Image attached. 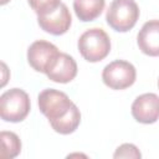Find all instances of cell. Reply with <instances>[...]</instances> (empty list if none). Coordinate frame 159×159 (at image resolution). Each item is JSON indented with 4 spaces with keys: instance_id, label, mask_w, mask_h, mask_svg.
<instances>
[{
    "instance_id": "cell-5",
    "label": "cell",
    "mask_w": 159,
    "mask_h": 159,
    "mask_svg": "<svg viewBox=\"0 0 159 159\" xmlns=\"http://www.w3.org/2000/svg\"><path fill=\"white\" fill-rule=\"evenodd\" d=\"M137 78L135 67L124 60L109 62L102 71V81L111 89H125L130 87Z\"/></svg>"
},
{
    "instance_id": "cell-12",
    "label": "cell",
    "mask_w": 159,
    "mask_h": 159,
    "mask_svg": "<svg viewBox=\"0 0 159 159\" xmlns=\"http://www.w3.org/2000/svg\"><path fill=\"white\" fill-rule=\"evenodd\" d=\"M80 123H81V112H80L78 107L75 104V107L70 111V113H67L61 119L51 123L50 125L52 127V129L56 133L67 135V134L73 133L78 128Z\"/></svg>"
},
{
    "instance_id": "cell-1",
    "label": "cell",
    "mask_w": 159,
    "mask_h": 159,
    "mask_svg": "<svg viewBox=\"0 0 159 159\" xmlns=\"http://www.w3.org/2000/svg\"><path fill=\"white\" fill-rule=\"evenodd\" d=\"M77 47L86 61L92 63L99 62L111 52V39L103 29L92 27L80 36Z\"/></svg>"
},
{
    "instance_id": "cell-6",
    "label": "cell",
    "mask_w": 159,
    "mask_h": 159,
    "mask_svg": "<svg viewBox=\"0 0 159 159\" xmlns=\"http://www.w3.org/2000/svg\"><path fill=\"white\" fill-rule=\"evenodd\" d=\"M60 55L58 48L45 40L34 41L27 48V62L36 71L41 73H47Z\"/></svg>"
},
{
    "instance_id": "cell-16",
    "label": "cell",
    "mask_w": 159,
    "mask_h": 159,
    "mask_svg": "<svg viewBox=\"0 0 159 159\" xmlns=\"http://www.w3.org/2000/svg\"><path fill=\"white\" fill-rule=\"evenodd\" d=\"M9 1H10V0H0V4H1V5H5V4H7Z\"/></svg>"
},
{
    "instance_id": "cell-11",
    "label": "cell",
    "mask_w": 159,
    "mask_h": 159,
    "mask_svg": "<svg viewBox=\"0 0 159 159\" xmlns=\"http://www.w3.org/2000/svg\"><path fill=\"white\" fill-rule=\"evenodd\" d=\"M106 0H73V10L76 16L83 21L96 20L104 10Z\"/></svg>"
},
{
    "instance_id": "cell-15",
    "label": "cell",
    "mask_w": 159,
    "mask_h": 159,
    "mask_svg": "<svg viewBox=\"0 0 159 159\" xmlns=\"http://www.w3.org/2000/svg\"><path fill=\"white\" fill-rule=\"evenodd\" d=\"M113 158L118 159V158H134V159H139L142 158V153L139 152V149L132 144V143H124L122 145H119L114 154H113Z\"/></svg>"
},
{
    "instance_id": "cell-2",
    "label": "cell",
    "mask_w": 159,
    "mask_h": 159,
    "mask_svg": "<svg viewBox=\"0 0 159 159\" xmlns=\"http://www.w3.org/2000/svg\"><path fill=\"white\" fill-rule=\"evenodd\" d=\"M29 94L21 88H11L0 96V117L5 122H22L30 113Z\"/></svg>"
},
{
    "instance_id": "cell-17",
    "label": "cell",
    "mask_w": 159,
    "mask_h": 159,
    "mask_svg": "<svg viewBox=\"0 0 159 159\" xmlns=\"http://www.w3.org/2000/svg\"><path fill=\"white\" fill-rule=\"evenodd\" d=\"M158 88H159V80H158Z\"/></svg>"
},
{
    "instance_id": "cell-9",
    "label": "cell",
    "mask_w": 159,
    "mask_h": 159,
    "mask_svg": "<svg viewBox=\"0 0 159 159\" xmlns=\"http://www.w3.org/2000/svg\"><path fill=\"white\" fill-rule=\"evenodd\" d=\"M139 50L150 57L159 56V20L147 21L137 35Z\"/></svg>"
},
{
    "instance_id": "cell-10",
    "label": "cell",
    "mask_w": 159,
    "mask_h": 159,
    "mask_svg": "<svg viewBox=\"0 0 159 159\" xmlns=\"http://www.w3.org/2000/svg\"><path fill=\"white\" fill-rule=\"evenodd\" d=\"M77 63L72 56L60 52L57 61L46 73L47 78L56 83H68L77 76Z\"/></svg>"
},
{
    "instance_id": "cell-13",
    "label": "cell",
    "mask_w": 159,
    "mask_h": 159,
    "mask_svg": "<svg viewBox=\"0 0 159 159\" xmlns=\"http://www.w3.org/2000/svg\"><path fill=\"white\" fill-rule=\"evenodd\" d=\"M1 140V158L4 159H14L21 152V140L19 135L14 132L2 130L0 133Z\"/></svg>"
},
{
    "instance_id": "cell-7",
    "label": "cell",
    "mask_w": 159,
    "mask_h": 159,
    "mask_svg": "<svg viewBox=\"0 0 159 159\" xmlns=\"http://www.w3.org/2000/svg\"><path fill=\"white\" fill-rule=\"evenodd\" d=\"M133 118L142 124H153L159 119V96L143 93L138 96L130 107Z\"/></svg>"
},
{
    "instance_id": "cell-8",
    "label": "cell",
    "mask_w": 159,
    "mask_h": 159,
    "mask_svg": "<svg viewBox=\"0 0 159 159\" xmlns=\"http://www.w3.org/2000/svg\"><path fill=\"white\" fill-rule=\"evenodd\" d=\"M37 24L45 32L53 36H60L70 30L72 24V16L67 5L61 2V5L55 11L43 16H37Z\"/></svg>"
},
{
    "instance_id": "cell-14",
    "label": "cell",
    "mask_w": 159,
    "mask_h": 159,
    "mask_svg": "<svg viewBox=\"0 0 159 159\" xmlns=\"http://www.w3.org/2000/svg\"><path fill=\"white\" fill-rule=\"evenodd\" d=\"M31 9L36 12L37 16L47 15L52 11H55L60 5L61 0H27Z\"/></svg>"
},
{
    "instance_id": "cell-3",
    "label": "cell",
    "mask_w": 159,
    "mask_h": 159,
    "mask_svg": "<svg viewBox=\"0 0 159 159\" xmlns=\"http://www.w3.org/2000/svg\"><path fill=\"white\" fill-rule=\"evenodd\" d=\"M139 14L134 0H113L106 12V21L114 31L127 32L135 26Z\"/></svg>"
},
{
    "instance_id": "cell-4",
    "label": "cell",
    "mask_w": 159,
    "mask_h": 159,
    "mask_svg": "<svg viewBox=\"0 0 159 159\" xmlns=\"http://www.w3.org/2000/svg\"><path fill=\"white\" fill-rule=\"evenodd\" d=\"M37 104L40 112L48 119L50 124L65 117L75 107V103L65 92L53 88H46L40 92Z\"/></svg>"
}]
</instances>
